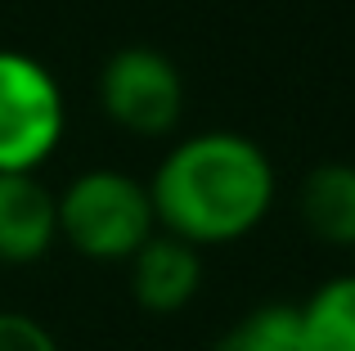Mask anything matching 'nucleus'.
<instances>
[{"label":"nucleus","instance_id":"7","mask_svg":"<svg viewBox=\"0 0 355 351\" xmlns=\"http://www.w3.org/2000/svg\"><path fill=\"white\" fill-rule=\"evenodd\" d=\"M306 230L329 248L355 252V162H324L302 180L297 198Z\"/></svg>","mask_w":355,"mask_h":351},{"label":"nucleus","instance_id":"6","mask_svg":"<svg viewBox=\"0 0 355 351\" xmlns=\"http://www.w3.org/2000/svg\"><path fill=\"white\" fill-rule=\"evenodd\" d=\"M59 239L54 194L32 171H0V262H41Z\"/></svg>","mask_w":355,"mask_h":351},{"label":"nucleus","instance_id":"2","mask_svg":"<svg viewBox=\"0 0 355 351\" xmlns=\"http://www.w3.org/2000/svg\"><path fill=\"white\" fill-rule=\"evenodd\" d=\"M54 212H59V234L72 243V252L90 262H126L157 230L148 185L117 167L81 171L63 189V198H54Z\"/></svg>","mask_w":355,"mask_h":351},{"label":"nucleus","instance_id":"4","mask_svg":"<svg viewBox=\"0 0 355 351\" xmlns=\"http://www.w3.org/2000/svg\"><path fill=\"white\" fill-rule=\"evenodd\" d=\"M99 104L121 131L157 140L180 122L184 81L175 63L153 45H121L99 68Z\"/></svg>","mask_w":355,"mask_h":351},{"label":"nucleus","instance_id":"8","mask_svg":"<svg viewBox=\"0 0 355 351\" xmlns=\"http://www.w3.org/2000/svg\"><path fill=\"white\" fill-rule=\"evenodd\" d=\"M302 311L306 351H355V271L333 275L311 293Z\"/></svg>","mask_w":355,"mask_h":351},{"label":"nucleus","instance_id":"10","mask_svg":"<svg viewBox=\"0 0 355 351\" xmlns=\"http://www.w3.org/2000/svg\"><path fill=\"white\" fill-rule=\"evenodd\" d=\"M0 351H59L54 334L23 311H0Z\"/></svg>","mask_w":355,"mask_h":351},{"label":"nucleus","instance_id":"9","mask_svg":"<svg viewBox=\"0 0 355 351\" xmlns=\"http://www.w3.org/2000/svg\"><path fill=\"white\" fill-rule=\"evenodd\" d=\"M211 351H306L302 311L297 307H257L220 334Z\"/></svg>","mask_w":355,"mask_h":351},{"label":"nucleus","instance_id":"1","mask_svg":"<svg viewBox=\"0 0 355 351\" xmlns=\"http://www.w3.org/2000/svg\"><path fill=\"white\" fill-rule=\"evenodd\" d=\"M153 216L193 248L252 234L275 203V167L266 149L239 131H202L180 140L148 180Z\"/></svg>","mask_w":355,"mask_h":351},{"label":"nucleus","instance_id":"3","mask_svg":"<svg viewBox=\"0 0 355 351\" xmlns=\"http://www.w3.org/2000/svg\"><path fill=\"white\" fill-rule=\"evenodd\" d=\"M63 95L45 63L0 50V171H36L63 140Z\"/></svg>","mask_w":355,"mask_h":351},{"label":"nucleus","instance_id":"5","mask_svg":"<svg viewBox=\"0 0 355 351\" xmlns=\"http://www.w3.org/2000/svg\"><path fill=\"white\" fill-rule=\"evenodd\" d=\"M130 266V298L148 316H175L184 311L202 289V248L171 230H153L135 252L126 257Z\"/></svg>","mask_w":355,"mask_h":351}]
</instances>
